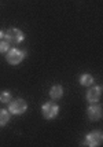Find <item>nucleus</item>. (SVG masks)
I'll list each match as a JSON object with an SVG mask.
<instances>
[{
    "label": "nucleus",
    "mask_w": 103,
    "mask_h": 147,
    "mask_svg": "<svg viewBox=\"0 0 103 147\" xmlns=\"http://www.w3.org/2000/svg\"><path fill=\"white\" fill-rule=\"evenodd\" d=\"M103 142V134L100 131H92L90 134L85 135L81 146H87V147H99Z\"/></svg>",
    "instance_id": "1"
},
{
    "label": "nucleus",
    "mask_w": 103,
    "mask_h": 147,
    "mask_svg": "<svg viewBox=\"0 0 103 147\" xmlns=\"http://www.w3.org/2000/svg\"><path fill=\"white\" fill-rule=\"evenodd\" d=\"M6 59L10 65H20L26 57V51H22L20 48H10L8 51L6 52Z\"/></svg>",
    "instance_id": "2"
},
{
    "label": "nucleus",
    "mask_w": 103,
    "mask_h": 147,
    "mask_svg": "<svg viewBox=\"0 0 103 147\" xmlns=\"http://www.w3.org/2000/svg\"><path fill=\"white\" fill-rule=\"evenodd\" d=\"M26 110H28V103L24 99H21V98L13 99L11 102L8 103V111H10V114L21 115V114H24Z\"/></svg>",
    "instance_id": "3"
},
{
    "label": "nucleus",
    "mask_w": 103,
    "mask_h": 147,
    "mask_svg": "<svg viewBox=\"0 0 103 147\" xmlns=\"http://www.w3.org/2000/svg\"><path fill=\"white\" fill-rule=\"evenodd\" d=\"M25 34L18 28H11L7 32H4V40H7L10 44H20L21 41H24Z\"/></svg>",
    "instance_id": "4"
},
{
    "label": "nucleus",
    "mask_w": 103,
    "mask_h": 147,
    "mask_svg": "<svg viewBox=\"0 0 103 147\" xmlns=\"http://www.w3.org/2000/svg\"><path fill=\"white\" fill-rule=\"evenodd\" d=\"M59 113V106L55 102H45L41 106V114L45 120H54Z\"/></svg>",
    "instance_id": "5"
},
{
    "label": "nucleus",
    "mask_w": 103,
    "mask_h": 147,
    "mask_svg": "<svg viewBox=\"0 0 103 147\" xmlns=\"http://www.w3.org/2000/svg\"><path fill=\"white\" fill-rule=\"evenodd\" d=\"M102 95V87L99 85H91V88L87 91V100L90 103H98Z\"/></svg>",
    "instance_id": "6"
},
{
    "label": "nucleus",
    "mask_w": 103,
    "mask_h": 147,
    "mask_svg": "<svg viewBox=\"0 0 103 147\" xmlns=\"http://www.w3.org/2000/svg\"><path fill=\"white\" fill-rule=\"evenodd\" d=\"M87 114H88V118L91 121H99L102 118V107H100V105L91 103V106L87 110Z\"/></svg>",
    "instance_id": "7"
},
{
    "label": "nucleus",
    "mask_w": 103,
    "mask_h": 147,
    "mask_svg": "<svg viewBox=\"0 0 103 147\" xmlns=\"http://www.w3.org/2000/svg\"><path fill=\"white\" fill-rule=\"evenodd\" d=\"M62 96H63V88H62V85H59V84L52 85L51 90H50V98H51L52 100H58Z\"/></svg>",
    "instance_id": "8"
},
{
    "label": "nucleus",
    "mask_w": 103,
    "mask_h": 147,
    "mask_svg": "<svg viewBox=\"0 0 103 147\" xmlns=\"http://www.w3.org/2000/svg\"><path fill=\"white\" fill-rule=\"evenodd\" d=\"M94 81H95V78L90 73H84L80 76V84L83 87H91V85H94Z\"/></svg>",
    "instance_id": "9"
},
{
    "label": "nucleus",
    "mask_w": 103,
    "mask_h": 147,
    "mask_svg": "<svg viewBox=\"0 0 103 147\" xmlns=\"http://www.w3.org/2000/svg\"><path fill=\"white\" fill-rule=\"evenodd\" d=\"M10 121V111L4 109H0V128L7 125Z\"/></svg>",
    "instance_id": "10"
},
{
    "label": "nucleus",
    "mask_w": 103,
    "mask_h": 147,
    "mask_svg": "<svg viewBox=\"0 0 103 147\" xmlns=\"http://www.w3.org/2000/svg\"><path fill=\"white\" fill-rule=\"evenodd\" d=\"M13 100V95H11V92H8V91H3V92H0V102L1 103H10Z\"/></svg>",
    "instance_id": "11"
},
{
    "label": "nucleus",
    "mask_w": 103,
    "mask_h": 147,
    "mask_svg": "<svg viewBox=\"0 0 103 147\" xmlns=\"http://www.w3.org/2000/svg\"><path fill=\"white\" fill-rule=\"evenodd\" d=\"M10 43L7 41V40H0V52H7L8 50H10Z\"/></svg>",
    "instance_id": "12"
},
{
    "label": "nucleus",
    "mask_w": 103,
    "mask_h": 147,
    "mask_svg": "<svg viewBox=\"0 0 103 147\" xmlns=\"http://www.w3.org/2000/svg\"><path fill=\"white\" fill-rule=\"evenodd\" d=\"M3 38H4V32L0 30V40H3Z\"/></svg>",
    "instance_id": "13"
}]
</instances>
